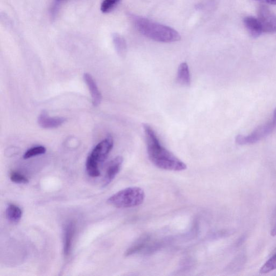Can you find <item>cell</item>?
<instances>
[{"mask_svg":"<svg viewBox=\"0 0 276 276\" xmlns=\"http://www.w3.org/2000/svg\"><path fill=\"white\" fill-rule=\"evenodd\" d=\"M148 158L153 165L167 171H182L187 168L185 163L181 161L170 151L163 147L156 132L147 124H143Z\"/></svg>","mask_w":276,"mask_h":276,"instance_id":"obj_1","label":"cell"},{"mask_svg":"<svg viewBox=\"0 0 276 276\" xmlns=\"http://www.w3.org/2000/svg\"><path fill=\"white\" fill-rule=\"evenodd\" d=\"M134 23L141 34L156 41L170 43L178 41L181 39L180 34L175 29L145 18L135 17Z\"/></svg>","mask_w":276,"mask_h":276,"instance_id":"obj_2","label":"cell"},{"mask_svg":"<svg viewBox=\"0 0 276 276\" xmlns=\"http://www.w3.org/2000/svg\"><path fill=\"white\" fill-rule=\"evenodd\" d=\"M145 194L142 188L134 187L121 190L108 200L110 205L118 208L137 207L144 202Z\"/></svg>","mask_w":276,"mask_h":276,"instance_id":"obj_3","label":"cell"},{"mask_svg":"<svg viewBox=\"0 0 276 276\" xmlns=\"http://www.w3.org/2000/svg\"><path fill=\"white\" fill-rule=\"evenodd\" d=\"M275 127L272 121L267 122V123L262 125L255 129L249 136H238L236 141L238 144L241 145L254 144V143L257 142L270 135Z\"/></svg>","mask_w":276,"mask_h":276,"instance_id":"obj_4","label":"cell"},{"mask_svg":"<svg viewBox=\"0 0 276 276\" xmlns=\"http://www.w3.org/2000/svg\"><path fill=\"white\" fill-rule=\"evenodd\" d=\"M114 147V140L111 136L101 141L91 152L89 156L98 163L107 159L110 152Z\"/></svg>","mask_w":276,"mask_h":276,"instance_id":"obj_5","label":"cell"},{"mask_svg":"<svg viewBox=\"0 0 276 276\" xmlns=\"http://www.w3.org/2000/svg\"><path fill=\"white\" fill-rule=\"evenodd\" d=\"M263 33H276V15L265 6H262L259 11L258 18Z\"/></svg>","mask_w":276,"mask_h":276,"instance_id":"obj_6","label":"cell"},{"mask_svg":"<svg viewBox=\"0 0 276 276\" xmlns=\"http://www.w3.org/2000/svg\"><path fill=\"white\" fill-rule=\"evenodd\" d=\"M123 161V158L118 156L109 162L103 181L104 187L109 185L114 180L121 169Z\"/></svg>","mask_w":276,"mask_h":276,"instance_id":"obj_7","label":"cell"},{"mask_svg":"<svg viewBox=\"0 0 276 276\" xmlns=\"http://www.w3.org/2000/svg\"><path fill=\"white\" fill-rule=\"evenodd\" d=\"M66 120L63 117H50L46 111H43L38 118V123L44 129H52L62 125Z\"/></svg>","mask_w":276,"mask_h":276,"instance_id":"obj_8","label":"cell"},{"mask_svg":"<svg viewBox=\"0 0 276 276\" xmlns=\"http://www.w3.org/2000/svg\"><path fill=\"white\" fill-rule=\"evenodd\" d=\"M84 79L90 92L93 105L98 107L101 103L102 97L96 81L88 73L84 74Z\"/></svg>","mask_w":276,"mask_h":276,"instance_id":"obj_9","label":"cell"},{"mask_svg":"<svg viewBox=\"0 0 276 276\" xmlns=\"http://www.w3.org/2000/svg\"><path fill=\"white\" fill-rule=\"evenodd\" d=\"M244 24L253 38H258L263 33L261 24L257 18L253 16L245 17Z\"/></svg>","mask_w":276,"mask_h":276,"instance_id":"obj_10","label":"cell"},{"mask_svg":"<svg viewBox=\"0 0 276 276\" xmlns=\"http://www.w3.org/2000/svg\"><path fill=\"white\" fill-rule=\"evenodd\" d=\"M75 231L76 226L74 222H70L66 225L64 238V253L66 257L69 255L72 247Z\"/></svg>","mask_w":276,"mask_h":276,"instance_id":"obj_11","label":"cell"},{"mask_svg":"<svg viewBox=\"0 0 276 276\" xmlns=\"http://www.w3.org/2000/svg\"><path fill=\"white\" fill-rule=\"evenodd\" d=\"M177 80L178 83L183 86L189 87L191 84L189 69L186 62L182 63L179 67Z\"/></svg>","mask_w":276,"mask_h":276,"instance_id":"obj_12","label":"cell"},{"mask_svg":"<svg viewBox=\"0 0 276 276\" xmlns=\"http://www.w3.org/2000/svg\"><path fill=\"white\" fill-rule=\"evenodd\" d=\"M6 217L8 220L12 223H17L23 217V211L14 204H10L6 210Z\"/></svg>","mask_w":276,"mask_h":276,"instance_id":"obj_13","label":"cell"},{"mask_svg":"<svg viewBox=\"0 0 276 276\" xmlns=\"http://www.w3.org/2000/svg\"><path fill=\"white\" fill-rule=\"evenodd\" d=\"M98 165L99 163L97 161L88 156L86 161V169L90 177L96 178L100 176V172Z\"/></svg>","mask_w":276,"mask_h":276,"instance_id":"obj_14","label":"cell"},{"mask_svg":"<svg viewBox=\"0 0 276 276\" xmlns=\"http://www.w3.org/2000/svg\"><path fill=\"white\" fill-rule=\"evenodd\" d=\"M114 37L115 47L118 54L121 56L124 55L126 52V45L125 40L117 34L115 35Z\"/></svg>","mask_w":276,"mask_h":276,"instance_id":"obj_15","label":"cell"},{"mask_svg":"<svg viewBox=\"0 0 276 276\" xmlns=\"http://www.w3.org/2000/svg\"><path fill=\"white\" fill-rule=\"evenodd\" d=\"M46 147L43 146L34 147L30 148L25 152L24 158L25 159H28L35 156L44 155L46 152Z\"/></svg>","mask_w":276,"mask_h":276,"instance_id":"obj_16","label":"cell"},{"mask_svg":"<svg viewBox=\"0 0 276 276\" xmlns=\"http://www.w3.org/2000/svg\"><path fill=\"white\" fill-rule=\"evenodd\" d=\"M276 270V253L262 266L260 272L261 273H268Z\"/></svg>","mask_w":276,"mask_h":276,"instance_id":"obj_17","label":"cell"},{"mask_svg":"<svg viewBox=\"0 0 276 276\" xmlns=\"http://www.w3.org/2000/svg\"><path fill=\"white\" fill-rule=\"evenodd\" d=\"M121 0H104L101 3L100 10L102 13H108L113 10Z\"/></svg>","mask_w":276,"mask_h":276,"instance_id":"obj_18","label":"cell"},{"mask_svg":"<svg viewBox=\"0 0 276 276\" xmlns=\"http://www.w3.org/2000/svg\"><path fill=\"white\" fill-rule=\"evenodd\" d=\"M147 240V239L146 238H143L140 239L139 241L137 242L135 245H133V246L127 250L125 255L128 257V256L134 254L141 250L145 246Z\"/></svg>","mask_w":276,"mask_h":276,"instance_id":"obj_19","label":"cell"},{"mask_svg":"<svg viewBox=\"0 0 276 276\" xmlns=\"http://www.w3.org/2000/svg\"><path fill=\"white\" fill-rule=\"evenodd\" d=\"M10 179L16 183L26 184L29 182V180L26 176L17 172H12L10 175Z\"/></svg>","mask_w":276,"mask_h":276,"instance_id":"obj_20","label":"cell"},{"mask_svg":"<svg viewBox=\"0 0 276 276\" xmlns=\"http://www.w3.org/2000/svg\"><path fill=\"white\" fill-rule=\"evenodd\" d=\"M271 236H272V237H275L276 236V222L274 224L272 229L271 230Z\"/></svg>","mask_w":276,"mask_h":276,"instance_id":"obj_21","label":"cell"},{"mask_svg":"<svg viewBox=\"0 0 276 276\" xmlns=\"http://www.w3.org/2000/svg\"><path fill=\"white\" fill-rule=\"evenodd\" d=\"M266 2L268 4L276 5V0H266Z\"/></svg>","mask_w":276,"mask_h":276,"instance_id":"obj_22","label":"cell"},{"mask_svg":"<svg viewBox=\"0 0 276 276\" xmlns=\"http://www.w3.org/2000/svg\"><path fill=\"white\" fill-rule=\"evenodd\" d=\"M272 122H273V124H274V125L276 126V109H275L274 111Z\"/></svg>","mask_w":276,"mask_h":276,"instance_id":"obj_23","label":"cell"},{"mask_svg":"<svg viewBox=\"0 0 276 276\" xmlns=\"http://www.w3.org/2000/svg\"><path fill=\"white\" fill-rule=\"evenodd\" d=\"M57 2H62L65 1V0H57Z\"/></svg>","mask_w":276,"mask_h":276,"instance_id":"obj_24","label":"cell"}]
</instances>
